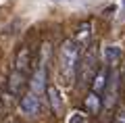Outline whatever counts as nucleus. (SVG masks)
Masks as SVG:
<instances>
[{
    "instance_id": "1",
    "label": "nucleus",
    "mask_w": 125,
    "mask_h": 123,
    "mask_svg": "<svg viewBox=\"0 0 125 123\" xmlns=\"http://www.w3.org/2000/svg\"><path fill=\"white\" fill-rule=\"evenodd\" d=\"M77 63H79V44L75 40H65L61 44V52H58V73L67 86L75 81Z\"/></svg>"
},
{
    "instance_id": "2",
    "label": "nucleus",
    "mask_w": 125,
    "mask_h": 123,
    "mask_svg": "<svg viewBox=\"0 0 125 123\" xmlns=\"http://www.w3.org/2000/svg\"><path fill=\"white\" fill-rule=\"evenodd\" d=\"M48 54H50V46L44 44V46H42V61H40L38 69L33 71V75H31V79H29L31 92L38 94V96L46 90V61H48Z\"/></svg>"
},
{
    "instance_id": "3",
    "label": "nucleus",
    "mask_w": 125,
    "mask_h": 123,
    "mask_svg": "<svg viewBox=\"0 0 125 123\" xmlns=\"http://www.w3.org/2000/svg\"><path fill=\"white\" fill-rule=\"evenodd\" d=\"M19 109H21V113L27 115V117H36V115L40 113V98H38V94H33V92L23 94L21 102H19Z\"/></svg>"
},
{
    "instance_id": "4",
    "label": "nucleus",
    "mask_w": 125,
    "mask_h": 123,
    "mask_svg": "<svg viewBox=\"0 0 125 123\" xmlns=\"http://www.w3.org/2000/svg\"><path fill=\"white\" fill-rule=\"evenodd\" d=\"M106 81H108V67L104 65V67H100V69L94 73V77H92V92L102 94L104 88H106Z\"/></svg>"
},
{
    "instance_id": "5",
    "label": "nucleus",
    "mask_w": 125,
    "mask_h": 123,
    "mask_svg": "<svg viewBox=\"0 0 125 123\" xmlns=\"http://www.w3.org/2000/svg\"><path fill=\"white\" fill-rule=\"evenodd\" d=\"M81 69H83V71H81V79H83L85 84H88V81H92L94 73H96V56H94V50H90V52L85 54Z\"/></svg>"
},
{
    "instance_id": "6",
    "label": "nucleus",
    "mask_w": 125,
    "mask_h": 123,
    "mask_svg": "<svg viewBox=\"0 0 125 123\" xmlns=\"http://www.w3.org/2000/svg\"><path fill=\"white\" fill-rule=\"evenodd\" d=\"M48 98H50V106H52L54 115H61V113H62V98H61L58 88L50 86V88H48Z\"/></svg>"
},
{
    "instance_id": "7",
    "label": "nucleus",
    "mask_w": 125,
    "mask_h": 123,
    "mask_svg": "<svg viewBox=\"0 0 125 123\" xmlns=\"http://www.w3.org/2000/svg\"><path fill=\"white\" fill-rule=\"evenodd\" d=\"M85 109H88L90 113H98L100 111V94L90 92L88 96H85Z\"/></svg>"
},
{
    "instance_id": "8",
    "label": "nucleus",
    "mask_w": 125,
    "mask_h": 123,
    "mask_svg": "<svg viewBox=\"0 0 125 123\" xmlns=\"http://www.w3.org/2000/svg\"><path fill=\"white\" fill-rule=\"evenodd\" d=\"M23 71H15L13 75H10V90H13V94H19L23 88Z\"/></svg>"
},
{
    "instance_id": "9",
    "label": "nucleus",
    "mask_w": 125,
    "mask_h": 123,
    "mask_svg": "<svg viewBox=\"0 0 125 123\" xmlns=\"http://www.w3.org/2000/svg\"><path fill=\"white\" fill-rule=\"evenodd\" d=\"M119 56H121V48H117V46H106L104 48V58H106L108 65H113Z\"/></svg>"
},
{
    "instance_id": "10",
    "label": "nucleus",
    "mask_w": 125,
    "mask_h": 123,
    "mask_svg": "<svg viewBox=\"0 0 125 123\" xmlns=\"http://www.w3.org/2000/svg\"><path fill=\"white\" fill-rule=\"evenodd\" d=\"M27 61H29V48H21V52L17 56V71H25Z\"/></svg>"
},
{
    "instance_id": "11",
    "label": "nucleus",
    "mask_w": 125,
    "mask_h": 123,
    "mask_svg": "<svg viewBox=\"0 0 125 123\" xmlns=\"http://www.w3.org/2000/svg\"><path fill=\"white\" fill-rule=\"evenodd\" d=\"M88 35H90V23L85 21V23H81V25H79V31H77V40L81 42V40L88 38Z\"/></svg>"
},
{
    "instance_id": "12",
    "label": "nucleus",
    "mask_w": 125,
    "mask_h": 123,
    "mask_svg": "<svg viewBox=\"0 0 125 123\" xmlns=\"http://www.w3.org/2000/svg\"><path fill=\"white\" fill-rule=\"evenodd\" d=\"M115 123H125V111H119V113H117Z\"/></svg>"
},
{
    "instance_id": "13",
    "label": "nucleus",
    "mask_w": 125,
    "mask_h": 123,
    "mask_svg": "<svg viewBox=\"0 0 125 123\" xmlns=\"http://www.w3.org/2000/svg\"><path fill=\"white\" fill-rule=\"evenodd\" d=\"M71 123H81V117H73V119H71Z\"/></svg>"
}]
</instances>
